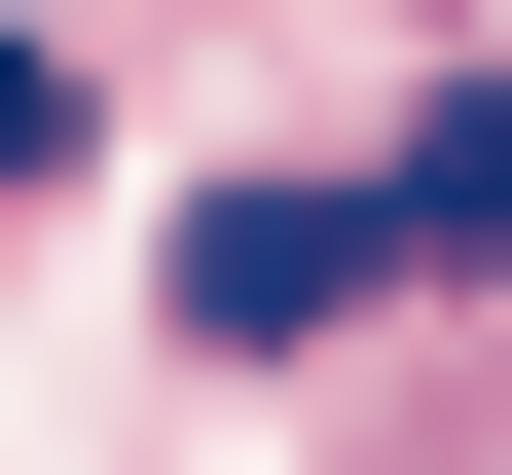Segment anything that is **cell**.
Segmentation results:
<instances>
[{
	"label": "cell",
	"mask_w": 512,
	"mask_h": 475,
	"mask_svg": "<svg viewBox=\"0 0 512 475\" xmlns=\"http://www.w3.org/2000/svg\"><path fill=\"white\" fill-rule=\"evenodd\" d=\"M366 220H403V293H476V256H512V74H439V110H403V183H366Z\"/></svg>",
	"instance_id": "obj_2"
},
{
	"label": "cell",
	"mask_w": 512,
	"mask_h": 475,
	"mask_svg": "<svg viewBox=\"0 0 512 475\" xmlns=\"http://www.w3.org/2000/svg\"><path fill=\"white\" fill-rule=\"evenodd\" d=\"M330 293H403V220H366V183H220V220H183V329H256V366H293Z\"/></svg>",
	"instance_id": "obj_1"
}]
</instances>
